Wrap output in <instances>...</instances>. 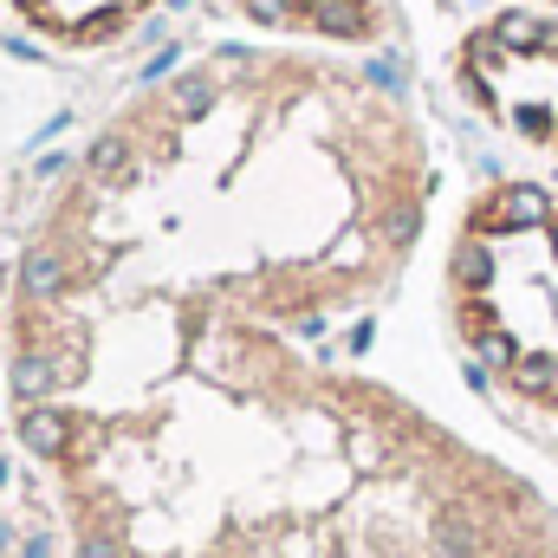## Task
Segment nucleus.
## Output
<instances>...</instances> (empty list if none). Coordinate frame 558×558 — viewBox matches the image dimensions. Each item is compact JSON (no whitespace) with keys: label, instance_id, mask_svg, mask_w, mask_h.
Segmentation results:
<instances>
[{"label":"nucleus","instance_id":"obj_1","mask_svg":"<svg viewBox=\"0 0 558 558\" xmlns=\"http://www.w3.org/2000/svg\"><path fill=\"white\" fill-rule=\"evenodd\" d=\"M454 305L494 371L558 403V208L539 221L474 215L454 260Z\"/></svg>","mask_w":558,"mask_h":558},{"label":"nucleus","instance_id":"obj_2","mask_svg":"<svg viewBox=\"0 0 558 558\" xmlns=\"http://www.w3.org/2000/svg\"><path fill=\"white\" fill-rule=\"evenodd\" d=\"M124 162H131V149H124V137H105L98 149H92V175H105V182H111V175H118Z\"/></svg>","mask_w":558,"mask_h":558},{"label":"nucleus","instance_id":"obj_3","mask_svg":"<svg viewBox=\"0 0 558 558\" xmlns=\"http://www.w3.org/2000/svg\"><path fill=\"white\" fill-rule=\"evenodd\" d=\"M254 7V20H286V0H247Z\"/></svg>","mask_w":558,"mask_h":558}]
</instances>
